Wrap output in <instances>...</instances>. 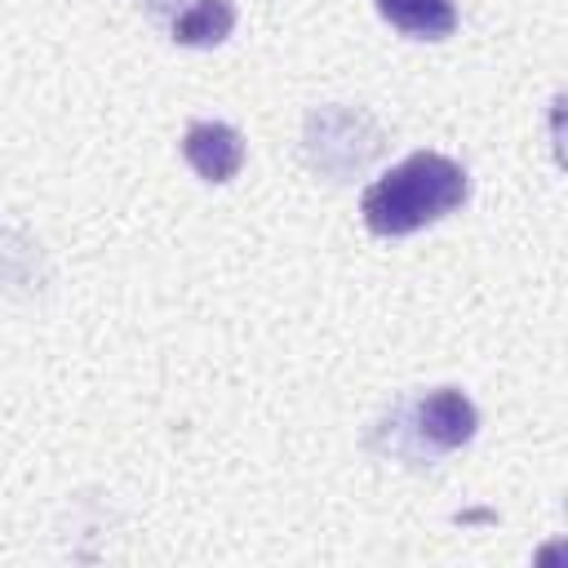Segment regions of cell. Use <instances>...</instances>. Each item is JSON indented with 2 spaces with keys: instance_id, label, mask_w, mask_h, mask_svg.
<instances>
[{
  "instance_id": "cell-6",
  "label": "cell",
  "mask_w": 568,
  "mask_h": 568,
  "mask_svg": "<svg viewBox=\"0 0 568 568\" xmlns=\"http://www.w3.org/2000/svg\"><path fill=\"white\" fill-rule=\"evenodd\" d=\"M231 31H235V4L231 0H195L191 9H182L173 18V40L191 44V49L222 44Z\"/></svg>"
},
{
  "instance_id": "cell-7",
  "label": "cell",
  "mask_w": 568,
  "mask_h": 568,
  "mask_svg": "<svg viewBox=\"0 0 568 568\" xmlns=\"http://www.w3.org/2000/svg\"><path fill=\"white\" fill-rule=\"evenodd\" d=\"M142 4H146V9H151V13H173V18H178V13H182V4H186V0H142Z\"/></svg>"
},
{
  "instance_id": "cell-5",
  "label": "cell",
  "mask_w": 568,
  "mask_h": 568,
  "mask_svg": "<svg viewBox=\"0 0 568 568\" xmlns=\"http://www.w3.org/2000/svg\"><path fill=\"white\" fill-rule=\"evenodd\" d=\"M377 13L413 40H444L457 27L453 0H377Z\"/></svg>"
},
{
  "instance_id": "cell-3",
  "label": "cell",
  "mask_w": 568,
  "mask_h": 568,
  "mask_svg": "<svg viewBox=\"0 0 568 568\" xmlns=\"http://www.w3.org/2000/svg\"><path fill=\"white\" fill-rule=\"evenodd\" d=\"M413 426H417V435H422L435 453H448V448H462V444L475 439L479 413H475V404H470L466 390L439 386V390H430L426 399L413 404Z\"/></svg>"
},
{
  "instance_id": "cell-1",
  "label": "cell",
  "mask_w": 568,
  "mask_h": 568,
  "mask_svg": "<svg viewBox=\"0 0 568 568\" xmlns=\"http://www.w3.org/2000/svg\"><path fill=\"white\" fill-rule=\"evenodd\" d=\"M466 195H470V178L457 160L439 151H413L364 191L359 213L373 235H413L462 209Z\"/></svg>"
},
{
  "instance_id": "cell-4",
  "label": "cell",
  "mask_w": 568,
  "mask_h": 568,
  "mask_svg": "<svg viewBox=\"0 0 568 568\" xmlns=\"http://www.w3.org/2000/svg\"><path fill=\"white\" fill-rule=\"evenodd\" d=\"M182 155L204 182H231L244 164V138L222 120H195L182 138Z\"/></svg>"
},
{
  "instance_id": "cell-2",
  "label": "cell",
  "mask_w": 568,
  "mask_h": 568,
  "mask_svg": "<svg viewBox=\"0 0 568 568\" xmlns=\"http://www.w3.org/2000/svg\"><path fill=\"white\" fill-rule=\"evenodd\" d=\"M382 146H386V133H382V124L368 111L320 106V111L306 115L302 155L328 182H346V178L364 173L382 155Z\"/></svg>"
}]
</instances>
